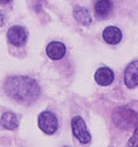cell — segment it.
Returning a JSON list of instances; mask_svg holds the SVG:
<instances>
[{"instance_id":"2","label":"cell","mask_w":138,"mask_h":147,"mask_svg":"<svg viewBox=\"0 0 138 147\" xmlns=\"http://www.w3.org/2000/svg\"><path fill=\"white\" fill-rule=\"evenodd\" d=\"M38 125L45 134H54L59 128L58 118L51 112H42L38 117Z\"/></svg>"},{"instance_id":"5","label":"cell","mask_w":138,"mask_h":147,"mask_svg":"<svg viewBox=\"0 0 138 147\" xmlns=\"http://www.w3.org/2000/svg\"><path fill=\"white\" fill-rule=\"evenodd\" d=\"M125 83L129 88L138 86V61L131 62L125 71Z\"/></svg>"},{"instance_id":"10","label":"cell","mask_w":138,"mask_h":147,"mask_svg":"<svg viewBox=\"0 0 138 147\" xmlns=\"http://www.w3.org/2000/svg\"><path fill=\"white\" fill-rule=\"evenodd\" d=\"M95 13L100 18H105L113 10V2L110 0H97L95 3Z\"/></svg>"},{"instance_id":"8","label":"cell","mask_w":138,"mask_h":147,"mask_svg":"<svg viewBox=\"0 0 138 147\" xmlns=\"http://www.w3.org/2000/svg\"><path fill=\"white\" fill-rule=\"evenodd\" d=\"M122 31L116 27H107L103 32V38L108 44H117L122 41Z\"/></svg>"},{"instance_id":"4","label":"cell","mask_w":138,"mask_h":147,"mask_svg":"<svg viewBox=\"0 0 138 147\" xmlns=\"http://www.w3.org/2000/svg\"><path fill=\"white\" fill-rule=\"evenodd\" d=\"M72 129L74 136L80 140L81 143L86 144L91 140V135L87 131L86 124L84 119L80 116H75L72 119Z\"/></svg>"},{"instance_id":"7","label":"cell","mask_w":138,"mask_h":147,"mask_svg":"<svg viewBox=\"0 0 138 147\" xmlns=\"http://www.w3.org/2000/svg\"><path fill=\"white\" fill-rule=\"evenodd\" d=\"M95 81L102 86L109 85L114 81V72L108 67H101L95 73Z\"/></svg>"},{"instance_id":"3","label":"cell","mask_w":138,"mask_h":147,"mask_svg":"<svg viewBox=\"0 0 138 147\" xmlns=\"http://www.w3.org/2000/svg\"><path fill=\"white\" fill-rule=\"evenodd\" d=\"M8 41L15 47H22L24 45L28 39V32L24 27L21 26H12L8 30L7 33Z\"/></svg>"},{"instance_id":"11","label":"cell","mask_w":138,"mask_h":147,"mask_svg":"<svg viewBox=\"0 0 138 147\" xmlns=\"http://www.w3.org/2000/svg\"><path fill=\"white\" fill-rule=\"evenodd\" d=\"M73 15H74V18L76 19V21L82 23V24H90L91 21H92L90 11L87 10L86 8H83V7L75 8Z\"/></svg>"},{"instance_id":"12","label":"cell","mask_w":138,"mask_h":147,"mask_svg":"<svg viewBox=\"0 0 138 147\" xmlns=\"http://www.w3.org/2000/svg\"><path fill=\"white\" fill-rule=\"evenodd\" d=\"M3 24H5V16L0 11V27H2Z\"/></svg>"},{"instance_id":"6","label":"cell","mask_w":138,"mask_h":147,"mask_svg":"<svg viewBox=\"0 0 138 147\" xmlns=\"http://www.w3.org/2000/svg\"><path fill=\"white\" fill-rule=\"evenodd\" d=\"M65 45L62 42H59V41H53V42L48 44V47H46V54H48V57L51 60H54V61H58V60L62 59L65 55Z\"/></svg>"},{"instance_id":"9","label":"cell","mask_w":138,"mask_h":147,"mask_svg":"<svg viewBox=\"0 0 138 147\" xmlns=\"http://www.w3.org/2000/svg\"><path fill=\"white\" fill-rule=\"evenodd\" d=\"M0 124L3 128L9 129V131H13L19 126V119L17 117L15 113L12 112H6L2 114V116L0 118Z\"/></svg>"},{"instance_id":"1","label":"cell","mask_w":138,"mask_h":147,"mask_svg":"<svg viewBox=\"0 0 138 147\" xmlns=\"http://www.w3.org/2000/svg\"><path fill=\"white\" fill-rule=\"evenodd\" d=\"M5 91L10 97L22 104L34 102L40 95L39 84L29 76H10L5 82Z\"/></svg>"},{"instance_id":"13","label":"cell","mask_w":138,"mask_h":147,"mask_svg":"<svg viewBox=\"0 0 138 147\" xmlns=\"http://www.w3.org/2000/svg\"><path fill=\"white\" fill-rule=\"evenodd\" d=\"M12 0H0V3L1 5H7V3H10Z\"/></svg>"}]
</instances>
